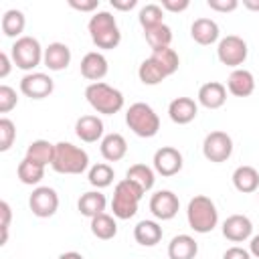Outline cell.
Wrapping results in <instances>:
<instances>
[{"instance_id": "1", "label": "cell", "mask_w": 259, "mask_h": 259, "mask_svg": "<svg viewBox=\"0 0 259 259\" xmlns=\"http://www.w3.org/2000/svg\"><path fill=\"white\" fill-rule=\"evenodd\" d=\"M89 36L93 40V45L97 49L103 51H111L121 42V32L117 26V20L111 12L107 10H99L89 18Z\"/></svg>"}, {"instance_id": "2", "label": "cell", "mask_w": 259, "mask_h": 259, "mask_svg": "<svg viewBox=\"0 0 259 259\" xmlns=\"http://www.w3.org/2000/svg\"><path fill=\"white\" fill-rule=\"evenodd\" d=\"M186 221H188V227L194 233L206 235V233H210L217 227V223H219V210H217L214 202L208 196L196 194V196H192L188 200Z\"/></svg>"}, {"instance_id": "3", "label": "cell", "mask_w": 259, "mask_h": 259, "mask_svg": "<svg viewBox=\"0 0 259 259\" xmlns=\"http://www.w3.org/2000/svg\"><path fill=\"white\" fill-rule=\"evenodd\" d=\"M144 196V188L136 184L130 178H121L115 188H113V198H111V210L115 219L127 221L138 212V204Z\"/></svg>"}, {"instance_id": "4", "label": "cell", "mask_w": 259, "mask_h": 259, "mask_svg": "<svg viewBox=\"0 0 259 259\" xmlns=\"http://www.w3.org/2000/svg\"><path fill=\"white\" fill-rule=\"evenodd\" d=\"M51 168L59 174H83L89 168V156L83 148L71 142L55 144V156Z\"/></svg>"}, {"instance_id": "5", "label": "cell", "mask_w": 259, "mask_h": 259, "mask_svg": "<svg viewBox=\"0 0 259 259\" xmlns=\"http://www.w3.org/2000/svg\"><path fill=\"white\" fill-rule=\"evenodd\" d=\"M85 99L97 113L103 115H113L123 107V93L103 81L89 83L85 89Z\"/></svg>"}, {"instance_id": "6", "label": "cell", "mask_w": 259, "mask_h": 259, "mask_svg": "<svg viewBox=\"0 0 259 259\" xmlns=\"http://www.w3.org/2000/svg\"><path fill=\"white\" fill-rule=\"evenodd\" d=\"M125 123L127 127L140 136V138H154L160 130V117L158 113L144 101L132 103L125 111Z\"/></svg>"}, {"instance_id": "7", "label": "cell", "mask_w": 259, "mask_h": 259, "mask_svg": "<svg viewBox=\"0 0 259 259\" xmlns=\"http://www.w3.org/2000/svg\"><path fill=\"white\" fill-rule=\"evenodd\" d=\"M42 57H45V49L34 36L24 34L16 38L10 47V59L22 71H32L34 67H38L42 63Z\"/></svg>"}, {"instance_id": "8", "label": "cell", "mask_w": 259, "mask_h": 259, "mask_svg": "<svg viewBox=\"0 0 259 259\" xmlns=\"http://www.w3.org/2000/svg\"><path fill=\"white\" fill-rule=\"evenodd\" d=\"M247 55H249V49H247V42L237 36V34H227L225 38L219 40V47H217V57L223 65L227 67H233V69H239L245 61H247Z\"/></svg>"}, {"instance_id": "9", "label": "cell", "mask_w": 259, "mask_h": 259, "mask_svg": "<svg viewBox=\"0 0 259 259\" xmlns=\"http://www.w3.org/2000/svg\"><path fill=\"white\" fill-rule=\"evenodd\" d=\"M202 154L208 162H214V164L227 162L233 154L231 136L227 132H221V130H214V132L206 134V138L202 142Z\"/></svg>"}, {"instance_id": "10", "label": "cell", "mask_w": 259, "mask_h": 259, "mask_svg": "<svg viewBox=\"0 0 259 259\" xmlns=\"http://www.w3.org/2000/svg\"><path fill=\"white\" fill-rule=\"evenodd\" d=\"M28 206L34 217L38 219H49L57 212L59 208V194L51 186H36L28 198Z\"/></svg>"}, {"instance_id": "11", "label": "cell", "mask_w": 259, "mask_h": 259, "mask_svg": "<svg viewBox=\"0 0 259 259\" xmlns=\"http://www.w3.org/2000/svg\"><path fill=\"white\" fill-rule=\"evenodd\" d=\"M53 89H55V83L47 73L34 71V73H26L20 79V91L30 99H45L53 93Z\"/></svg>"}, {"instance_id": "12", "label": "cell", "mask_w": 259, "mask_h": 259, "mask_svg": "<svg viewBox=\"0 0 259 259\" xmlns=\"http://www.w3.org/2000/svg\"><path fill=\"white\" fill-rule=\"evenodd\" d=\"M180 200L172 190H158L150 198V212L158 221H170L178 214Z\"/></svg>"}, {"instance_id": "13", "label": "cell", "mask_w": 259, "mask_h": 259, "mask_svg": "<svg viewBox=\"0 0 259 259\" xmlns=\"http://www.w3.org/2000/svg\"><path fill=\"white\" fill-rule=\"evenodd\" d=\"M154 170L164 178L178 174L182 170V154L172 146H162L154 154Z\"/></svg>"}, {"instance_id": "14", "label": "cell", "mask_w": 259, "mask_h": 259, "mask_svg": "<svg viewBox=\"0 0 259 259\" xmlns=\"http://www.w3.org/2000/svg\"><path fill=\"white\" fill-rule=\"evenodd\" d=\"M253 235V223L245 214H231L223 223V237L233 243H243L251 239Z\"/></svg>"}, {"instance_id": "15", "label": "cell", "mask_w": 259, "mask_h": 259, "mask_svg": "<svg viewBox=\"0 0 259 259\" xmlns=\"http://www.w3.org/2000/svg\"><path fill=\"white\" fill-rule=\"evenodd\" d=\"M81 75L87 79V81H93V83H99L107 71H109V63L107 59L103 57V53H97V51H91L87 53L83 59H81Z\"/></svg>"}, {"instance_id": "16", "label": "cell", "mask_w": 259, "mask_h": 259, "mask_svg": "<svg viewBox=\"0 0 259 259\" xmlns=\"http://www.w3.org/2000/svg\"><path fill=\"white\" fill-rule=\"evenodd\" d=\"M196 113H198V103L192 97H176L168 105V115L178 125L190 123L196 117Z\"/></svg>"}, {"instance_id": "17", "label": "cell", "mask_w": 259, "mask_h": 259, "mask_svg": "<svg viewBox=\"0 0 259 259\" xmlns=\"http://www.w3.org/2000/svg\"><path fill=\"white\" fill-rule=\"evenodd\" d=\"M75 136L85 144L103 140V121L97 115H81L75 121Z\"/></svg>"}, {"instance_id": "18", "label": "cell", "mask_w": 259, "mask_h": 259, "mask_svg": "<svg viewBox=\"0 0 259 259\" xmlns=\"http://www.w3.org/2000/svg\"><path fill=\"white\" fill-rule=\"evenodd\" d=\"M227 101V87L219 81H208L198 89V103L206 109H219Z\"/></svg>"}, {"instance_id": "19", "label": "cell", "mask_w": 259, "mask_h": 259, "mask_svg": "<svg viewBox=\"0 0 259 259\" xmlns=\"http://www.w3.org/2000/svg\"><path fill=\"white\" fill-rule=\"evenodd\" d=\"M190 36H192L194 42H198L202 47H208V45L219 40L221 30H219V24L212 18H196L190 26Z\"/></svg>"}, {"instance_id": "20", "label": "cell", "mask_w": 259, "mask_h": 259, "mask_svg": "<svg viewBox=\"0 0 259 259\" xmlns=\"http://www.w3.org/2000/svg\"><path fill=\"white\" fill-rule=\"evenodd\" d=\"M227 89L235 97H249L255 91V77L247 69H233L227 79Z\"/></svg>"}, {"instance_id": "21", "label": "cell", "mask_w": 259, "mask_h": 259, "mask_svg": "<svg viewBox=\"0 0 259 259\" xmlns=\"http://www.w3.org/2000/svg\"><path fill=\"white\" fill-rule=\"evenodd\" d=\"M42 63L49 71H63L71 63V49L65 42H51L45 49Z\"/></svg>"}, {"instance_id": "22", "label": "cell", "mask_w": 259, "mask_h": 259, "mask_svg": "<svg viewBox=\"0 0 259 259\" xmlns=\"http://www.w3.org/2000/svg\"><path fill=\"white\" fill-rule=\"evenodd\" d=\"M99 152H101V156L107 162H119L127 154V142H125V138L121 134H115V132L113 134H107L101 140Z\"/></svg>"}, {"instance_id": "23", "label": "cell", "mask_w": 259, "mask_h": 259, "mask_svg": "<svg viewBox=\"0 0 259 259\" xmlns=\"http://www.w3.org/2000/svg\"><path fill=\"white\" fill-rule=\"evenodd\" d=\"M196 253H198V243L190 235H176L168 243L170 259H194Z\"/></svg>"}, {"instance_id": "24", "label": "cell", "mask_w": 259, "mask_h": 259, "mask_svg": "<svg viewBox=\"0 0 259 259\" xmlns=\"http://www.w3.org/2000/svg\"><path fill=\"white\" fill-rule=\"evenodd\" d=\"M105 206H107V198H105V194L99 192V190H89V192L81 194V198H79V202H77L79 212H81L83 217H89V219H93V217L105 212Z\"/></svg>"}, {"instance_id": "25", "label": "cell", "mask_w": 259, "mask_h": 259, "mask_svg": "<svg viewBox=\"0 0 259 259\" xmlns=\"http://www.w3.org/2000/svg\"><path fill=\"white\" fill-rule=\"evenodd\" d=\"M162 227L156 221H140L134 227V239L142 245V247H154L162 241Z\"/></svg>"}, {"instance_id": "26", "label": "cell", "mask_w": 259, "mask_h": 259, "mask_svg": "<svg viewBox=\"0 0 259 259\" xmlns=\"http://www.w3.org/2000/svg\"><path fill=\"white\" fill-rule=\"evenodd\" d=\"M233 186L239 192H243V194L255 192L259 188V172L253 166H239V168H235V172H233Z\"/></svg>"}, {"instance_id": "27", "label": "cell", "mask_w": 259, "mask_h": 259, "mask_svg": "<svg viewBox=\"0 0 259 259\" xmlns=\"http://www.w3.org/2000/svg\"><path fill=\"white\" fill-rule=\"evenodd\" d=\"M150 59L160 67V71H162L166 77L174 75V73L178 71V67H180V57H178V53H176L174 49H170V47L152 51Z\"/></svg>"}, {"instance_id": "28", "label": "cell", "mask_w": 259, "mask_h": 259, "mask_svg": "<svg viewBox=\"0 0 259 259\" xmlns=\"http://www.w3.org/2000/svg\"><path fill=\"white\" fill-rule=\"evenodd\" d=\"M53 156H55V144H51L49 140H34L28 144L24 158L38 162L42 166H49V164H53Z\"/></svg>"}, {"instance_id": "29", "label": "cell", "mask_w": 259, "mask_h": 259, "mask_svg": "<svg viewBox=\"0 0 259 259\" xmlns=\"http://www.w3.org/2000/svg\"><path fill=\"white\" fill-rule=\"evenodd\" d=\"M45 168L47 166H42L38 162H32L28 158H22L20 164H18V168H16V174H18V180L22 184L34 186V184H38L45 178Z\"/></svg>"}, {"instance_id": "30", "label": "cell", "mask_w": 259, "mask_h": 259, "mask_svg": "<svg viewBox=\"0 0 259 259\" xmlns=\"http://www.w3.org/2000/svg\"><path fill=\"white\" fill-rule=\"evenodd\" d=\"M91 233L101 239V241H109L117 235V223H115V217L107 214V212H101L97 217L91 219Z\"/></svg>"}, {"instance_id": "31", "label": "cell", "mask_w": 259, "mask_h": 259, "mask_svg": "<svg viewBox=\"0 0 259 259\" xmlns=\"http://www.w3.org/2000/svg\"><path fill=\"white\" fill-rule=\"evenodd\" d=\"M26 26V18L20 10L12 8V10H6L4 16H2V32L4 36L8 38H20L22 36V30Z\"/></svg>"}, {"instance_id": "32", "label": "cell", "mask_w": 259, "mask_h": 259, "mask_svg": "<svg viewBox=\"0 0 259 259\" xmlns=\"http://www.w3.org/2000/svg\"><path fill=\"white\" fill-rule=\"evenodd\" d=\"M154 172L156 170L150 168V166H146V164H134V166L127 168L125 178H130L136 184H140L144 188V192H146V190H152L154 188V182H156V174Z\"/></svg>"}, {"instance_id": "33", "label": "cell", "mask_w": 259, "mask_h": 259, "mask_svg": "<svg viewBox=\"0 0 259 259\" xmlns=\"http://www.w3.org/2000/svg\"><path fill=\"white\" fill-rule=\"evenodd\" d=\"M144 36H146V42L152 47V51L164 49V47H170V42H172V28L162 22L158 26L144 30Z\"/></svg>"}, {"instance_id": "34", "label": "cell", "mask_w": 259, "mask_h": 259, "mask_svg": "<svg viewBox=\"0 0 259 259\" xmlns=\"http://www.w3.org/2000/svg\"><path fill=\"white\" fill-rule=\"evenodd\" d=\"M87 178H89V184L99 190V188H107V186L113 182L115 174H113V168H111L109 164L99 162V164H95V166L89 168Z\"/></svg>"}, {"instance_id": "35", "label": "cell", "mask_w": 259, "mask_h": 259, "mask_svg": "<svg viewBox=\"0 0 259 259\" xmlns=\"http://www.w3.org/2000/svg\"><path fill=\"white\" fill-rule=\"evenodd\" d=\"M138 77H140V81H142L144 85H158V83H162V81L166 79V75L160 71V67H158L150 57L140 63V67H138Z\"/></svg>"}, {"instance_id": "36", "label": "cell", "mask_w": 259, "mask_h": 259, "mask_svg": "<svg viewBox=\"0 0 259 259\" xmlns=\"http://www.w3.org/2000/svg\"><path fill=\"white\" fill-rule=\"evenodd\" d=\"M138 20H140L142 28H144V30H148V28L158 26V24H162V22H164V10H162V6H160V4H146V6L140 10Z\"/></svg>"}, {"instance_id": "37", "label": "cell", "mask_w": 259, "mask_h": 259, "mask_svg": "<svg viewBox=\"0 0 259 259\" xmlns=\"http://www.w3.org/2000/svg\"><path fill=\"white\" fill-rule=\"evenodd\" d=\"M16 140V125L12 119L2 117L0 119V152H8Z\"/></svg>"}, {"instance_id": "38", "label": "cell", "mask_w": 259, "mask_h": 259, "mask_svg": "<svg viewBox=\"0 0 259 259\" xmlns=\"http://www.w3.org/2000/svg\"><path fill=\"white\" fill-rule=\"evenodd\" d=\"M18 97L10 85H0V113H8L16 107Z\"/></svg>"}, {"instance_id": "39", "label": "cell", "mask_w": 259, "mask_h": 259, "mask_svg": "<svg viewBox=\"0 0 259 259\" xmlns=\"http://www.w3.org/2000/svg\"><path fill=\"white\" fill-rule=\"evenodd\" d=\"M0 214H2V223H0V229H2V239H0V245H6L8 241V227H10V219H12V208L6 200L0 202Z\"/></svg>"}, {"instance_id": "40", "label": "cell", "mask_w": 259, "mask_h": 259, "mask_svg": "<svg viewBox=\"0 0 259 259\" xmlns=\"http://www.w3.org/2000/svg\"><path fill=\"white\" fill-rule=\"evenodd\" d=\"M206 6L214 12H233L237 10L239 2L237 0H206Z\"/></svg>"}, {"instance_id": "41", "label": "cell", "mask_w": 259, "mask_h": 259, "mask_svg": "<svg viewBox=\"0 0 259 259\" xmlns=\"http://www.w3.org/2000/svg\"><path fill=\"white\" fill-rule=\"evenodd\" d=\"M69 6L79 10V12H93L99 8V0H69Z\"/></svg>"}, {"instance_id": "42", "label": "cell", "mask_w": 259, "mask_h": 259, "mask_svg": "<svg viewBox=\"0 0 259 259\" xmlns=\"http://www.w3.org/2000/svg\"><path fill=\"white\" fill-rule=\"evenodd\" d=\"M162 10H168V12H184L190 2L188 0H162Z\"/></svg>"}, {"instance_id": "43", "label": "cell", "mask_w": 259, "mask_h": 259, "mask_svg": "<svg viewBox=\"0 0 259 259\" xmlns=\"http://www.w3.org/2000/svg\"><path fill=\"white\" fill-rule=\"evenodd\" d=\"M223 259H251V253L243 247H229L225 253H223Z\"/></svg>"}, {"instance_id": "44", "label": "cell", "mask_w": 259, "mask_h": 259, "mask_svg": "<svg viewBox=\"0 0 259 259\" xmlns=\"http://www.w3.org/2000/svg\"><path fill=\"white\" fill-rule=\"evenodd\" d=\"M111 6L115 10H121V12H127L132 8L138 6V0H111Z\"/></svg>"}, {"instance_id": "45", "label": "cell", "mask_w": 259, "mask_h": 259, "mask_svg": "<svg viewBox=\"0 0 259 259\" xmlns=\"http://www.w3.org/2000/svg\"><path fill=\"white\" fill-rule=\"evenodd\" d=\"M10 67H12V59H10L6 53H0V79L8 77Z\"/></svg>"}, {"instance_id": "46", "label": "cell", "mask_w": 259, "mask_h": 259, "mask_svg": "<svg viewBox=\"0 0 259 259\" xmlns=\"http://www.w3.org/2000/svg\"><path fill=\"white\" fill-rule=\"evenodd\" d=\"M249 253H251L253 257H257V259H259V235L251 237V243H249Z\"/></svg>"}, {"instance_id": "47", "label": "cell", "mask_w": 259, "mask_h": 259, "mask_svg": "<svg viewBox=\"0 0 259 259\" xmlns=\"http://www.w3.org/2000/svg\"><path fill=\"white\" fill-rule=\"evenodd\" d=\"M59 259H83V255L77 251H67V253H61Z\"/></svg>"}, {"instance_id": "48", "label": "cell", "mask_w": 259, "mask_h": 259, "mask_svg": "<svg viewBox=\"0 0 259 259\" xmlns=\"http://www.w3.org/2000/svg\"><path fill=\"white\" fill-rule=\"evenodd\" d=\"M243 6L249 10H257L259 12V0H243Z\"/></svg>"}, {"instance_id": "49", "label": "cell", "mask_w": 259, "mask_h": 259, "mask_svg": "<svg viewBox=\"0 0 259 259\" xmlns=\"http://www.w3.org/2000/svg\"><path fill=\"white\" fill-rule=\"evenodd\" d=\"M257 196H259V188H257Z\"/></svg>"}]
</instances>
